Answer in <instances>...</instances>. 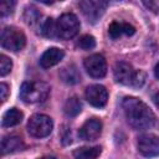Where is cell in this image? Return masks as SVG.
I'll return each mask as SVG.
<instances>
[{"label":"cell","instance_id":"cell-1","mask_svg":"<svg viewBox=\"0 0 159 159\" xmlns=\"http://www.w3.org/2000/svg\"><path fill=\"white\" fill-rule=\"evenodd\" d=\"M122 107L127 122L134 129H148L155 122L153 111L143 101L135 97H125L122 102Z\"/></svg>","mask_w":159,"mask_h":159},{"label":"cell","instance_id":"cell-2","mask_svg":"<svg viewBox=\"0 0 159 159\" xmlns=\"http://www.w3.org/2000/svg\"><path fill=\"white\" fill-rule=\"evenodd\" d=\"M114 80L120 84L140 88L145 82V73L140 70H134L127 62H117L114 66Z\"/></svg>","mask_w":159,"mask_h":159},{"label":"cell","instance_id":"cell-3","mask_svg":"<svg viewBox=\"0 0 159 159\" xmlns=\"http://www.w3.org/2000/svg\"><path fill=\"white\" fill-rule=\"evenodd\" d=\"M50 94V86L43 81L24 82L20 88V98L25 103H40Z\"/></svg>","mask_w":159,"mask_h":159},{"label":"cell","instance_id":"cell-4","mask_svg":"<svg viewBox=\"0 0 159 159\" xmlns=\"http://www.w3.org/2000/svg\"><path fill=\"white\" fill-rule=\"evenodd\" d=\"M0 41H1L2 48L16 52L24 48L26 43V37L21 30L14 26H7L1 31Z\"/></svg>","mask_w":159,"mask_h":159},{"label":"cell","instance_id":"cell-5","mask_svg":"<svg viewBox=\"0 0 159 159\" xmlns=\"http://www.w3.org/2000/svg\"><path fill=\"white\" fill-rule=\"evenodd\" d=\"M57 37L70 40L75 37L80 31V21L73 14H63L56 21Z\"/></svg>","mask_w":159,"mask_h":159},{"label":"cell","instance_id":"cell-6","mask_svg":"<svg viewBox=\"0 0 159 159\" xmlns=\"http://www.w3.org/2000/svg\"><path fill=\"white\" fill-rule=\"evenodd\" d=\"M52 128H53L52 119L45 114H34L27 123V130L35 138H43L50 135Z\"/></svg>","mask_w":159,"mask_h":159},{"label":"cell","instance_id":"cell-7","mask_svg":"<svg viewBox=\"0 0 159 159\" xmlns=\"http://www.w3.org/2000/svg\"><path fill=\"white\" fill-rule=\"evenodd\" d=\"M78 6L89 22H96L104 14L107 2L101 0H83L78 2Z\"/></svg>","mask_w":159,"mask_h":159},{"label":"cell","instance_id":"cell-8","mask_svg":"<svg viewBox=\"0 0 159 159\" xmlns=\"http://www.w3.org/2000/svg\"><path fill=\"white\" fill-rule=\"evenodd\" d=\"M83 66H84L87 73L93 78H102L107 73L106 58L99 53H94V55H91L87 58H84Z\"/></svg>","mask_w":159,"mask_h":159},{"label":"cell","instance_id":"cell-9","mask_svg":"<svg viewBox=\"0 0 159 159\" xmlns=\"http://www.w3.org/2000/svg\"><path fill=\"white\" fill-rule=\"evenodd\" d=\"M138 152L147 158L159 155V137L154 134H143L138 138Z\"/></svg>","mask_w":159,"mask_h":159},{"label":"cell","instance_id":"cell-10","mask_svg":"<svg viewBox=\"0 0 159 159\" xmlns=\"http://www.w3.org/2000/svg\"><path fill=\"white\" fill-rule=\"evenodd\" d=\"M86 99L87 102L96 107V108H102L107 104L108 101V92L104 86L102 84H92L88 86L86 89Z\"/></svg>","mask_w":159,"mask_h":159},{"label":"cell","instance_id":"cell-11","mask_svg":"<svg viewBox=\"0 0 159 159\" xmlns=\"http://www.w3.org/2000/svg\"><path fill=\"white\" fill-rule=\"evenodd\" d=\"M102 133V122L97 118H91L80 128V137L83 140H96Z\"/></svg>","mask_w":159,"mask_h":159},{"label":"cell","instance_id":"cell-12","mask_svg":"<svg viewBox=\"0 0 159 159\" xmlns=\"http://www.w3.org/2000/svg\"><path fill=\"white\" fill-rule=\"evenodd\" d=\"M65 56L63 50L58 48V47H51L48 50H46L42 56L40 57V66L43 68H50L55 65H57Z\"/></svg>","mask_w":159,"mask_h":159},{"label":"cell","instance_id":"cell-13","mask_svg":"<svg viewBox=\"0 0 159 159\" xmlns=\"http://www.w3.org/2000/svg\"><path fill=\"white\" fill-rule=\"evenodd\" d=\"M24 142L20 137L17 135H7L4 137L1 140V154H9V153H14V152H19L24 149Z\"/></svg>","mask_w":159,"mask_h":159},{"label":"cell","instance_id":"cell-14","mask_svg":"<svg viewBox=\"0 0 159 159\" xmlns=\"http://www.w3.org/2000/svg\"><path fill=\"white\" fill-rule=\"evenodd\" d=\"M134 32H135L134 26H132L130 24H127V22H117V21H113L109 25V27H108V34H109V36L113 40L119 39L122 35L132 36Z\"/></svg>","mask_w":159,"mask_h":159},{"label":"cell","instance_id":"cell-15","mask_svg":"<svg viewBox=\"0 0 159 159\" xmlns=\"http://www.w3.org/2000/svg\"><path fill=\"white\" fill-rule=\"evenodd\" d=\"M60 78L67 84H76L81 81V75L75 65H68L60 71Z\"/></svg>","mask_w":159,"mask_h":159},{"label":"cell","instance_id":"cell-16","mask_svg":"<svg viewBox=\"0 0 159 159\" xmlns=\"http://www.w3.org/2000/svg\"><path fill=\"white\" fill-rule=\"evenodd\" d=\"M24 118V114L20 109L17 108H10L9 111H6L2 116V120L1 124L2 127H14L17 125Z\"/></svg>","mask_w":159,"mask_h":159},{"label":"cell","instance_id":"cell-17","mask_svg":"<svg viewBox=\"0 0 159 159\" xmlns=\"http://www.w3.org/2000/svg\"><path fill=\"white\" fill-rule=\"evenodd\" d=\"M101 147H82L73 150L75 159H97L101 154Z\"/></svg>","mask_w":159,"mask_h":159},{"label":"cell","instance_id":"cell-18","mask_svg":"<svg viewBox=\"0 0 159 159\" xmlns=\"http://www.w3.org/2000/svg\"><path fill=\"white\" fill-rule=\"evenodd\" d=\"M81 111H82V103L76 96L68 98L63 106V112L68 117H76L77 114L81 113Z\"/></svg>","mask_w":159,"mask_h":159},{"label":"cell","instance_id":"cell-19","mask_svg":"<svg viewBox=\"0 0 159 159\" xmlns=\"http://www.w3.org/2000/svg\"><path fill=\"white\" fill-rule=\"evenodd\" d=\"M40 17H41V12L35 6H27L24 11V21L29 26H35L36 24H39Z\"/></svg>","mask_w":159,"mask_h":159},{"label":"cell","instance_id":"cell-20","mask_svg":"<svg viewBox=\"0 0 159 159\" xmlns=\"http://www.w3.org/2000/svg\"><path fill=\"white\" fill-rule=\"evenodd\" d=\"M41 34L46 37L53 39L57 37V30H56V22L53 19H47L42 25H41Z\"/></svg>","mask_w":159,"mask_h":159},{"label":"cell","instance_id":"cell-21","mask_svg":"<svg viewBox=\"0 0 159 159\" xmlns=\"http://www.w3.org/2000/svg\"><path fill=\"white\" fill-rule=\"evenodd\" d=\"M77 46L81 48V50H92L94 46H96V40L93 36L91 35H83L80 37V40L77 41Z\"/></svg>","mask_w":159,"mask_h":159},{"label":"cell","instance_id":"cell-22","mask_svg":"<svg viewBox=\"0 0 159 159\" xmlns=\"http://www.w3.org/2000/svg\"><path fill=\"white\" fill-rule=\"evenodd\" d=\"M12 68V62L11 60L5 56V55H1L0 56V75L1 76H6Z\"/></svg>","mask_w":159,"mask_h":159},{"label":"cell","instance_id":"cell-23","mask_svg":"<svg viewBox=\"0 0 159 159\" xmlns=\"http://www.w3.org/2000/svg\"><path fill=\"white\" fill-rule=\"evenodd\" d=\"M14 7H15V2H14V1H4V2H1V5H0L1 16H2V17H6V16H9L10 14H12Z\"/></svg>","mask_w":159,"mask_h":159},{"label":"cell","instance_id":"cell-24","mask_svg":"<svg viewBox=\"0 0 159 159\" xmlns=\"http://www.w3.org/2000/svg\"><path fill=\"white\" fill-rule=\"evenodd\" d=\"M61 139H62V143L66 145V144H70L72 142V138H71V130L67 128V129H63V134L61 135Z\"/></svg>","mask_w":159,"mask_h":159},{"label":"cell","instance_id":"cell-25","mask_svg":"<svg viewBox=\"0 0 159 159\" xmlns=\"http://www.w3.org/2000/svg\"><path fill=\"white\" fill-rule=\"evenodd\" d=\"M0 92H1V101L5 102L6 97H7V93H9V87L6 83H1L0 84Z\"/></svg>","mask_w":159,"mask_h":159},{"label":"cell","instance_id":"cell-26","mask_svg":"<svg viewBox=\"0 0 159 159\" xmlns=\"http://www.w3.org/2000/svg\"><path fill=\"white\" fill-rule=\"evenodd\" d=\"M148 9H152V11H154V12H158V10H159V7L154 4V2H147V1H144L143 2Z\"/></svg>","mask_w":159,"mask_h":159},{"label":"cell","instance_id":"cell-27","mask_svg":"<svg viewBox=\"0 0 159 159\" xmlns=\"http://www.w3.org/2000/svg\"><path fill=\"white\" fill-rule=\"evenodd\" d=\"M154 75H155V77L159 80V63H157V66H155V68H154Z\"/></svg>","mask_w":159,"mask_h":159},{"label":"cell","instance_id":"cell-28","mask_svg":"<svg viewBox=\"0 0 159 159\" xmlns=\"http://www.w3.org/2000/svg\"><path fill=\"white\" fill-rule=\"evenodd\" d=\"M154 103H155V104H157V107L159 108V92L154 96Z\"/></svg>","mask_w":159,"mask_h":159},{"label":"cell","instance_id":"cell-29","mask_svg":"<svg viewBox=\"0 0 159 159\" xmlns=\"http://www.w3.org/2000/svg\"><path fill=\"white\" fill-rule=\"evenodd\" d=\"M41 159H56L55 157H50V155H47V157H42Z\"/></svg>","mask_w":159,"mask_h":159}]
</instances>
